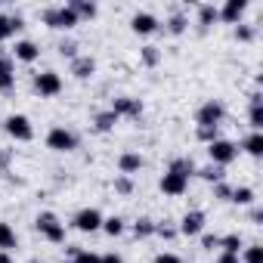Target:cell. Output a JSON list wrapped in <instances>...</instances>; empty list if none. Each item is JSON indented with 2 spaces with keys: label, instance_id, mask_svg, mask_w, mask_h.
<instances>
[{
  "label": "cell",
  "instance_id": "3957f363",
  "mask_svg": "<svg viewBox=\"0 0 263 263\" xmlns=\"http://www.w3.org/2000/svg\"><path fill=\"white\" fill-rule=\"evenodd\" d=\"M235 155H238V146H235L232 140H214V143H208V158H211V164H217V167L232 164Z\"/></svg>",
  "mask_w": 263,
  "mask_h": 263
},
{
  "label": "cell",
  "instance_id": "484cf974",
  "mask_svg": "<svg viewBox=\"0 0 263 263\" xmlns=\"http://www.w3.org/2000/svg\"><path fill=\"white\" fill-rule=\"evenodd\" d=\"M195 174H198L201 180L214 183V186H217V183H223V177H226V174H223V167H217V164H208V167H201V171H195Z\"/></svg>",
  "mask_w": 263,
  "mask_h": 263
},
{
  "label": "cell",
  "instance_id": "4316f807",
  "mask_svg": "<svg viewBox=\"0 0 263 263\" xmlns=\"http://www.w3.org/2000/svg\"><path fill=\"white\" fill-rule=\"evenodd\" d=\"M220 248H223V254H238V251H241V235H238V232L223 235V238H220Z\"/></svg>",
  "mask_w": 263,
  "mask_h": 263
},
{
  "label": "cell",
  "instance_id": "9c48e42d",
  "mask_svg": "<svg viewBox=\"0 0 263 263\" xmlns=\"http://www.w3.org/2000/svg\"><path fill=\"white\" fill-rule=\"evenodd\" d=\"M71 223H74L78 232H96V229H102V214L96 208H81Z\"/></svg>",
  "mask_w": 263,
  "mask_h": 263
},
{
  "label": "cell",
  "instance_id": "30bf717a",
  "mask_svg": "<svg viewBox=\"0 0 263 263\" xmlns=\"http://www.w3.org/2000/svg\"><path fill=\"white\" fill-rule=\"evenodd\" d=\"M189 189V177H183V174H177V171H167L164 177H161V192L164 195H183Z\"/></svg>",
  "mask_w": 263,
  "mask_h": 263
},
{
  "label": "cell",
  "instance_id": "6da1fadb",
  "mask_svg": "<svg viewBox=\"0 0 263 263\" xmlns=\"http://www.w3.org/2000/svg\"><path fill=\"white\" fill-rule=\"evenodd\" d=\"M34 229H37L47 241H53V245H62V241H65V223H62L53 211H41L37 220H34Z\"/></svg>",
  "mask_w": 263,
  "mask_h": 263
},
{
  "label": "cell",
  "instance_id": "836d02e7",
  "mask_svg": "<svg viewBox=\"0 0 263 263\" xmlns=\"http://www.w3.org/2000/svg\"><path fill=\"white\" fill-rule=\"evenodd\" d=\"M217 134H220V127H195V137H198L201 143H214V140H220Z\"/></svg>",
  "mask_w": 263,
  "mask_h": 263
},
{
  "label": "cell",
  "instance_id": "4dcf8cb0",
  "mask_svg": "<svg viewBox=\"0 0 263 263\" xmlns=\"http://www.w3.org/2000/svg\"><path fill=\"white\" fill-rule=\"evenodd\" d=\"M140 59H143V65L155 68V65L161 62V53H158V47H143V50H140Z\"/></svg>",
  "mask_w": 263,
  "mask_h": 263
},
{
  "label": "cell",
  "instance_id": "ac0fdd59",
  "mask_svg": "<svg viewBox=\"0 0 263 263\" xmlns=\"http://www.w3.org/2000/svg\"><path fill=\"white\" fill-rule=\"evenodd\" d=\"M118 167H121L124 177H134V174L143 167V155H137V152H124V155L118 158Z\"/></svg>",
  "mask_w": 263,
  "mask_h": 263
},
{
  "label": "cell",
  "instance_id": "52a82bcc",
  "mask_svg": "<svg viewBox=\"0 0 263 263\" xmlns=\"http://www.w3.org/2000/svg\"><path fill=\"white\" fill-rule=\"evenodd\" d=\"M111 115L121 121V118H140L143 115V102L140 99H134V96H118L115 102H111Z\"/></svg>",
  "mask_w": 263,
  "mask_h": 263
},
{
  "label": "cell",
  "instance_id": "d6a6232c",
  "mask_svg": "<svg viewBox=\"0 0 263 263\" xmlns=\"http://www.w3.org/2000/svg\"><path fill=\"white\" fill-rule=\"evenodd\" d=\"M238 260L241 263H263V248L260 245H251V248H245V254Z\"/></svg>",
  "mask_w": 263,
  "mask_h": 263
},
{
  "label": "cell",
  "instance_id": "2e32d148",
  "mask_svg": "<svg viewBox=\"0 0 263 263\" xmlns=\"http://www.w3.org/2000/svg\"><path fill=\"white\" fill-rule=\"evenodd\" d=\"M22 16L19 13H13V16H4L0 13V41H7V37H13L16 31H22Z\"/></svg>",
  "mask_w": 263,
  "mask_h": 263
},
{
  "label": "cell",
  "instance_id": "7c38bea8",
  "mask_svg": "<svg viewBox=\"0 0 263 263\" xmlns=\"http://www.w3.org/2000/svg\"><path fill=\"white\" fill-rule=\"evenodd\" d=\"M201 229H204V214L201 211H189L183 220H180V235H201Z\"/></svg>",
  "mask_w": 263,
  "mask_h": 263
},
{
  "label": "cell",
  "instance_id": "1f68e13d",
  "mask_svg": "<svg viewBox=\"0 0 263 263\" xmlns=\"http://www.w3.org/2000/svg\"><path fill=\"white\" fill-rule=\"evenodd\" d=\"M186 25H189V22H186V16H183V13H174V16L167 19V31H171V34H183V31H186Z\"/></svg>",
  "mask_w": 263,
  "mask_h": 263
},
{
  "label": "cell",
  "instance_id": "603a6c76",
  "mask_svg": "<svg viewBox=\"0 0 263 263\" xmlns=\"http://www.w3.org/2000/svg\"><path fill=\"white\" fill-rule=\"evenodd\" d=\"M71 10H74V16L78 19H93L99 10H96V4H90V0H71V4H68Z\"/></svg>",
  "mask_w": 263,
  "mask_h": 263
},
{
  "label": "cell",
  "instance_id": "8992f818",
  "mask_svg": "<svg viewBox=\"0 0 263 263\" xmlns=\"http://www.w3.org/2000/svg\"><path fill=\"white\" fill-rule=\"evenodd\" d=\"M47 146L53 152H71V149H78V137L71 134V130H65V127H53L47 134Z\"/></svg>",
  "mask_w": 263,
  "mask_h": 263
},
{
  "label": "cell",
  "instance_id": "8fae6325",
  "mask_svg": "<svg viewBox=\"0 0 263 263\" xmlns=\"http://www.w3.org/2000/svg\"><path fill=\"white\" fill-rule=\"evenodd\" d=\"M245 10H248V0H226L223 10H217V13H220V19H223V22L238 25V19L245 16Z\"/></svg>",
  "mask_w": 263,
  "mask_h": 263
},
{
  "label": "cell",
  "instance_id": "ab89813d",
  "mask_svg": "<svg viewBox=\"0 0 263 263\" xmlns=\"http://www.w3.org/2000/svg\"><path fill=\"white\" fill-rule=\"evenodd\" d=\"M229 192H232V189H229L226 183H217V186H214V198H223V201H229Z\"/></svg>",
  "mask_w": 263,
  "mask_h": 263
},
{
  "label": "cell",
  "instance_id": "f6af8a7d",
  "mask_svg": "<svg viewBox=\"0 0 263 263\" xmlns=\"http://www.w3.org/2000/svg\"><path fill=\"white\" fill-rule=\"evenodd\" d=\"M0 263H13V257H10V254H4V251H0Z\"/></svg>",
  "mask_w": 263,
  "mask_h": 263
},
{
  "label": "cell",
  "instance_id": "83f0119b",
  "mask_svg": "<svg viewBox=\"0 0 263 263\" xmlns=\"http://www.w3.org/2000/svg\"><path fill=\"white\" fill-rule=\"evenodd\" d=\"M134 235H137V238H149V235H155V223H152L149 217H140V220L134 223Z\"/></svg>",
  "mask_w": 263,
  "mask_h": 263
},
{
  "label": "cell",
  "instance_id": "7bdbcfd3",
  "mask_svg": "<svg viewBox=\"0 0 263 263\" xmlns=\"http://www.w3.org/2000/svg\"><path fill=\"white\" fill-rule=\"evenodd\" d=\"M99 263H124V257H121V254H115V251H108V254H102V257H99Z\"/></svg>",
  "mask_w": 263,
  "mask_h": 263
},
{
  "label": "cell",
  "instance_id": "60d3db41",
  "mask_svg": "<svg viewBox=\"0 0 263 263\" xmlns=\"http://www.w3.org/2000/svg\"><path fill=\"white\" fill-rule=\"evenodd\" d=\"M201 245L208 251H214V248H220V235H201Z\"/></svg>",
  "mask_w": 263,
  "mask_h": 263
},
{
  "label": "cell",
  "instance_id": "44dd1931",
  "mask_svg": "<svg viewBox=\"0 0 263 263\" xmlns=\"http://www.w3.org/2000/svg\"><path fill=\"white\" fill-rule=\"evenodd\" d=\"M229 201L248 208V204H254V189H251V186H235V189L229 192Z\"/></svg>",
  "mask_w": 263,
  "mask_h": 263
},
{
  "label": "cell",
  "instance_id": "d4e9b609",
  "mask_svg": "<svg viewBox=\"0 0 263 263\" xmlns=\"http://www.w3.org/2000/svg\"><path fill=\"white\" fill-rule=\"evenodd\" d=\"M217 19H220V13H217V7H214V4H201V7H198V25H201V28L214 25Z\"/></svg>",
  "mask_w": 263,
  "mask_h": 263
},
{
  "label": "cell",
  "instance_id": "277c9868",
  "mask_svg": "<svg viewBox=\"0 0 263 263\" xmlns=\"http://www.w3.org/2000/svg\"><path fill=\"white\" fill-rule=\"evenodd\" d=\"M4 130H7L16 143H28V140L34 137V127H31V121H28L25 115H10V118L4 121Z\"/></svg>",
  "mask_w": 263,
  "mask_h": 263
},
{
  "label": "cell",
  "instance_id": "4fadbf2b",
  "mask_svg": "<svg viewBox=\"0 0 263 263\" xmlns=\"http://www.w3.org/2000/svg\"><path fill=\"white\" fill-rule=\"evenodd\" d=\"M16 87V65L10 56H0V93H13Z\"/></svg>",
  "mask_w": 263,
  "mask_h": 263
},
{
  "label": "cell",
  "instance_id": "7a4b0ae2",
  "mask_svg": "<svg viewBox=\"0 0 263 263\" xmlns=\"http://www.w3.org/2000/svg\"><path fill=\"white\" fill-rule=\"evenodd\" d=\"M81 19L74 16V10L65 4V7H50V10H44V25H50V28H59V31H68V28H74Z\"/></svg>",
  "mask_w": 263,
  "mask_h": 263
},
{
  "label": "cell",
  "instance_id": "d6986e66",
  "mask_svg": "<svg viewBox=\"0 0 263 263\" xmlns=\"http://www.w3.org/2000/svg\"><path fill=\"white\" fill-rule=\"evenodd\" d=\"M16 59L19 62H34L37 56H41V50H37V44L34 41H16Z\"/></svg>",
  "mask_w": 263,
  "mask_h": 263
},
{
  "label": "cell",
  "instance_id": "7402d4cb",
  "mask_svg": "<svg viewBox=\"0 0 263 263\" xmlns=\"http://www.w3.org/2000/svg\"><path fill=\"white\" fill-rule=\"evenodd\" d=\"M16 241H19V238H16V229H13L10 223H0V251H4V254L13 251Z\"/></svg>",
  "mask_w": 263,
  "mask_h": 263
},
{
  "label": "cell",
  "instance_id": "8d00e7d4",
  "mask_svg": "<svg viewBox=\"0 0 263 263\" xmlns=\"http://www.w3.org/2000/svg\"><path fill=\"white\" fill-rule=\"evenodd\" d=\"M155 235H161V238H174L177 229H174V226H164V223H155Z\"/></svg>",
  "mask_w": 263,
  "mask_h": 263
},
{
  "label": "cell",
  "instance_id": "bcb514c9",
  "mask_svg": "<svg viewBox=\"0 0 263 263\" xmlns=\"http://www.w3.org/2000/svg\"><path fill=\"white\" fill-rule=\"evenodd\" d=\"M28 263H41V260H28Z\"/></svg>",
  "mask_w": 263,
  "mask_h": 263
},
{
  "label": "cell",
  "instance_id": "ee69618b",
  "mask_svg": "<svg viewBox=\"0 0 263 263\" xmlns=\"http://www.w3.org/2000/svg\"><path fill=\"white\" fill-rule=\"evenodd\" d=\"M217 263H241V260H238V254H220Z\"/></svg>",
  "mask_w": 263,
  "mask_h": 263
},
{
  "label": "cell",
  "instance_id": "e0dca14e",
  "mask_svg": "<svg viewBox=\"0 0 263 263\" xmlns=\"http://www.w3.org/2000/svg\"><path fill=\"white\" fill-rule=\"evenodd\" d=\"M248 121H251V130H254V134H260V127H263V96H260V93H251Z\"/></svg>",
  "mask_w": 263,
  "mask_h": 263
},
{
  "label": "cell",
  "instance_id": "5b68a950",
  "mask_svg": "<svg viewBox=\"0 0 263 263\" xmlns=\"http://www.w3.org/2000/svg\"><path fill=\"white\" fill-rule=\"evenodd\" d=\"M223 115H226V108H223V102L220 99H208L201 108H198V115H195V121H198V127H220V121H223Z\"/></svg>",
  "mask_w": 263,
  "mask_h": 263
},
{
  "label": "cell",
  "instance_id": "ba28073f",
  "mask_svg": "<svg viewBox=\"0 0 263 263\" xmlns=\"http://www.w3.org/2000/svg\"><path fill=\"white\" fill-rule=\"evenodd\" d=\"M34 93H41V96H59L62 93V78L56 71L34 74Z\"/></svg>",
  "mask_w": 263,
  "mask_h": 263
},
{
  "label": "cell",
  "instance_id": "9a60e30c",
  "mask_svg": "<svg viewBox=\"0 0 263 263\" xmlns=\"http://www.w3.org/2000/svg\"><path fill=\"white\" fill-rule=\"evenodd\" d=\"M130 28H134L137 34H155L158 31V19L152 13H137L134 19H130Z\"/></svg>",
  "mask_w": 263,
  "mask_h": 263
},
{
  "label": "cell",
  "instance_id": "74e56055",
  "mask_svg": "<svg viewBox=\"0 0 263 263\" xmlns=\"http://www.w3.org/2000/svg\"><path fill=\"white\" fill-rule=\"evenodd\" d=\"M155 263H183V260L171 251H161V254H155Z\"/></svg>",
  "mask_w": 263,
  "mask_h": 263
},
{
  "label": "cell",
  "instance_id": "b9f144b4",
  "mask_svg": "<svg viewBox=\"0 0 263 263\" xmlns=\"http://www.w3.org/2000/svg\"><path fill=\"white\" fill-rule=\"evenodd\" d=\"M74 50H78V47H74L71 41H68V44H59V53H62V56H68V59H74V56H78Z\"/></svg>",
  "mask_w": 263,
  "mask_h": 263
},
{
  "label": "cell",
  "instance_id": "e575fe53",
  "mask_svg": "<svg viewBox=\"0 0 263 263\" xmlns=\"http://www.w3.org/2000/svg\"><path fill=\"white\" fill-rule=\"evenodd\" d=\"M115 192H121V195H130L134 192V183H130V177H115Z\"/></svg>",
  "mask_w": 263,
  "mask_h": 263
},
{
  "label": "cell",
  "instance_id": "f1b7e54d",
  "mask_svg": "<svg viewBox=\"0 0 263 263\" xmlns=\"http://www.w3.org/2000/svg\"><path fill=\"white\" fill-rule=\"evenodd\" d=\"M167 171H177V174H183V177H192V174H195V164H192V158H174Z\"/></svg>",
  "mask_w": 263,
  "mask_h": 263
},
{
  "label": "cell",
  "instance_id": "cb8c5ba5",
  "mask_svg": "<svg viewBox=\"0 0 263 263\" xmlns=\"http://www.w3.org/2000/svg\"><path fill=\"white\" fill-rule=\"evenodd\" d=\"M93 124H96V130H99V134H108V130H115L118 118L111 115V108H105V111H99V115L93 118Z\"/></svg>",
  "mask_w": 263,
  "mask_h": 263
},
{
  "label": "cell",
  "instance_id": "ffe728a7",
  "mask_svg": "<svg viewBox=\"0 0 263 263\" xmlns=\"http://www.w3.org/2000/svg\"><path fill=\"white\" fill-rule=\"evenodd\" d=\"M241 149H245L251 158H260V155H263V134H254V130H251V137H245Z\"/></svg>",
  "mask_w": 263,
  "mask_h": 263
},
{
  "label": "cell",
  "instance_id": "5bb4252c",
  "mask_svg": "<svg viewBox=\"0 0 263 263\" xmlns=\"http://www.w3.org/2000/svg\"><path fill=\"white\" fill-rule=\"evenodd\" d=\"M71 74H74L78 81L93 78V74H96V59H93V56H74V59H71Z\"/></svg>",
  "mask_w": 263,
  "mask_h": 263
},
{
  "label": "cell",
  "instance_id": "d590c367",
  "mask_svg": "<svg viewBox=\"0 0 263 263\" xmlns=\"http://www.w3.org/2000/svg\"><path fill=\"white\" fill-rule=\"evenodd\" d=\"M71 263H99V254H93V251H78V254L71 257Z\"/></svg>",
  "mask_w": 263,
  "mask_h": 263
},
{
  "label": "cell",
  "instance_id": "f546056e",
  "mask_svg": "<svg viewBox=\"0 0 263 263\" xmlns=\"http://www.w3.org/2000/svg\"><path fill=\"white\" fill-rule=\"evenodd\" d=\"M102 229H105L111 238H118V235L124 232V220H121V217H102Z\"/></svg>",
  "mask_w": 263,
  "mask_h": 263
},
{
  "label": "cell",
  "instance_id": "f35d334b",
  "mask_svg": "<svg viewBox=\"0 0 263 263\" xmlns=\"http://www.w3.org/2000/svg\"><path fill=\"white\" fill-rule=\"evenodd\" d=\"M235 37H238V41H251V37H254V28H251V25H238V28H235Z\"/></svg>",
  "mask_w": 263,
  "mask_h": 263
}]
</instances>
